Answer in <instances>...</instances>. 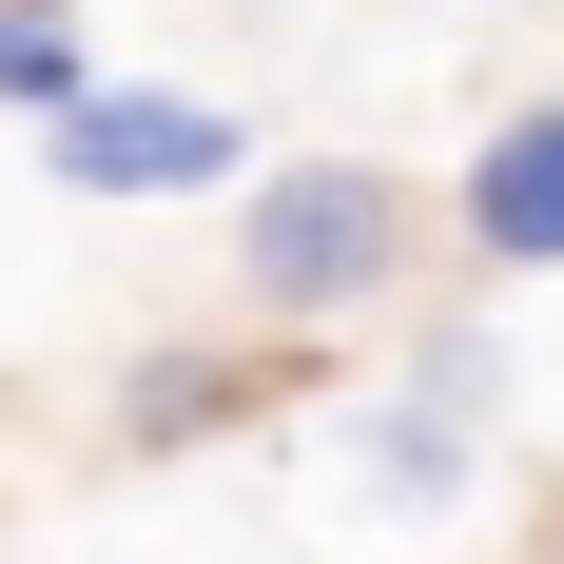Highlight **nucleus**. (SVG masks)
I'll list each match as a JSON object with an SVG mask.
<instances>
[{
	"label": "nucleus",
	"mask_w": 564,
	"mask_h": 564,
	"mask_svg": "<svg viewBox=\"0 0 564 564\" xmlns=\"http://www.w3.org/2000/svg\"><path fill=\"white\" fill-rule=\"evenodd\" d=\"M253 156V137H234V98H78L58 117V175H78V195H195V175H234Z\"/></svg>",
	"instance_id": "2"
},
{
	"label": "nucleus",
	"mask_w": 564,
	"mask_h": 564,
	"mask_svg": "<svg viewBox=\"0 0 564 564\" xmlns=\"http://www.w3.org/2000/svg\"><path fill=\"white\" fill-rule=\"evenodd\" d=\"M0 20H40V0H0Z\"/></svg>",
	"instance_id": "6"
},
{
	"label": "nucleus",
	"mask_w": 564,
	"mask_h": 564,
	"mask_svg": "<svg viewBox=\"0 0 564 564\" xmlns=\"http://www.w3.org/2000/svg\"><path fill=\"white\" fill-rule=\"evenodd\" d=\"M234 273H253V312H370V292L409 273V195L370 156H292V175H253V215H234Z\"/></svg>",
	"instance_id": "1"
},
{
	"label": "nucleus",
	"mask_w": 564,
	"mask_h": 564,
	"mask_svg": "<svg viewBox=\"0 0 564 564\" xmlns=\"http://www.w3.org/2000/svg\"><path fill=\"white\" fill-rule=\"evenodd\" d=\"M195 429H234V370L215 350H156L137 370V448H195Z\"/></svg>",
	"instance_id": "4"
},
{
	"label": "nucleus",
	"mask_w": 564,
	"mask_h": 564,
	"mask_svg": "<svg viewBox=\"0 0 564 564\" xmlns=\"http://www.w3.org/2000/svg\"><path fill=\"white\" fill-rule=\"evenodd\" d=\"M467 253H507V273H564V98L487 117V156H467Z\"/></svg>",
	"instance_id": "3"
},
{
	"label": "nucleus",
	"mask_w": 564,
	"mask_h": 564,
	"mask_svg": "<svg viewBox=\"0 0 564 564\" xmlns=\"http://www.w3.org/2000/svg\"><path fill=\"white\" fill-rule=\"evenodd\" d=\"M0 98H20V117H78V98H98L78 40H58V0H40V20H0Z\"/></svg>",
	"instance_id": "5"
}]
</instances>
